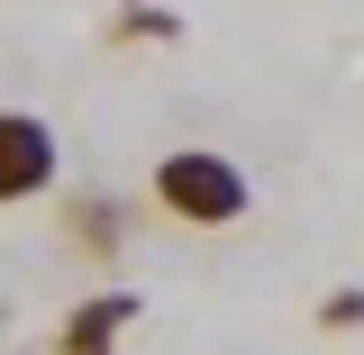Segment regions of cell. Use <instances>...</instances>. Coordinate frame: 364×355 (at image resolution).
<instances>
[{"instance_id":"cell-7","label":"cell","mask_w":364,"mask_h":355,"mask_svg":"<svg viewBox=\"0 0 364 355\" xmlns=\"http://www.w3.org/2000/svg\"><path fill=\"white\" fill-rule=\"evenodd\" d=\"M0 337H9V310H0Z\"/></svg>"},{"instance_id":"cell-2","label":"cell","mask_w":364,"mask_h":355,"mask_svg":"<svg viewBox=\"0 0 364 355\" xmlns=\"http://www.w3.org/2000/svg\"><path fill=\"white\" fill-rule=\"evenodd\" d=\"M64 182V146L46 128L37 110H0V210H18V201H46Z\"/></svg>"},{"instance_id":"cell-3","label":"cell","mask_w":364,"mask_h":355,"mask_svg":"<svg viewBox=\"0 0 364 355\" xmlns=\"http://www.w3.org/2000/svg\"><path fill=\"white\" fill-rule=\"evenodd\" d=\"M55 210H64V246L91 255L100 273L128 255V201H119V191H64Z\"/></svg>"},{"instance_id":"cell-6","label":"cell","mask_w":364,"mask_h":355,"mask_svg":"<svg viewBox=\"0 0 364 355\" xmlns=\"http://www.w3.org/2000/svg\"><path fill=\"white\" fill-rule=\"evenodd\" d=\"M318 328H328V337H355V328H364V292H355V282L318 301Z\"/></svg>"},{"instance_id":"cell-5","label":"cell","mask_w":364,"mask_h":355,"mask_svg":"<svg viewBox=\"0 0 364 355\" xmlns=\"http://www.w3.org/2000/svg\"><path fill=\"white\" fill-rule=\"evenodd\" d=\"M109 46H182V9L119 0V9H109Z\"/></svg>"},{"instance_id":"cell-4","label":"cell","mask_w":364,"mask_h":355,"mask_svg":"<svg viewBox=\"0 0 364 355\" xmlns=\"http://www.w3.org/2000/svg\"><path fill=\"white\" fill-rule=\"evenodd\" d=\"M136 328V292H82L73 310H64V328H55V355H119V337Z\"/></svg>"},{"instance_id":"cell-1","label":"cell","mask_w":364,"mask_h":355,"mask_svg":"<svg viewBox=\"0 0 364 355\" xmlns=\"http://www.w3.org/2000/svg\"><path fill=\"white\" fill-rule=\"evenodd\" d=\"M146 201H155L164 219H182V228H237L255 210V182H246V164L219 155V146H173V155L155 164V182H146Z\"/></svg>"}]
</instances>
